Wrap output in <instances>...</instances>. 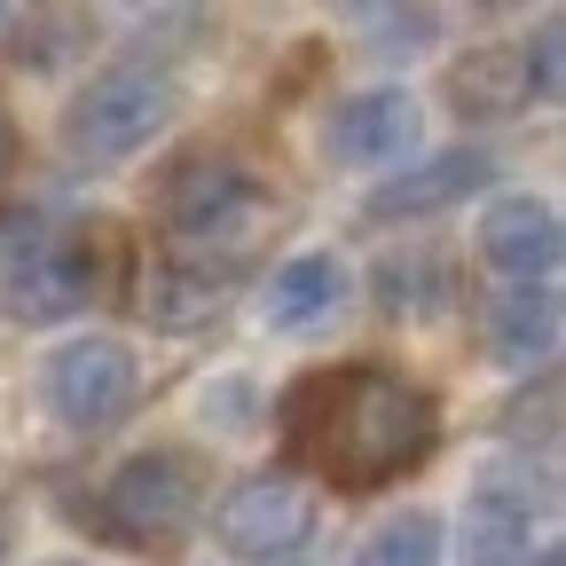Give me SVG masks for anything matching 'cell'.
Here are the masks:
<instances>
[{
	"label": "cell",
	"instance_id": "1",
	"mask_svg": "<svg viewBox=\"0 0 566 566\" xmlns=\"http://www.w3.org/2000/svg\"><path fill=\"white\" fill-rule=\"evenodd\" d=\"M275 433H283V457H292V480L370 495L433 457L441 409L417 378L386 363H331L292 378V394L275 401Z\"/></svg>",
	"mask_w": 566,
	"mask_h": 566
},
{
	"label": "cell",
	"instance_id": "2",
	"mask_svg": "<svg viewBox=\"0 0 566 566\" xmlns=\"http://www.w3.org/2000/svg\"><path fill=\"white\" fill-rule=\"evenodd\" d=\"M158 221L174 237V260H197L212 275H229L275 229V189L237 150H181L158 174Z\"/></svg>",
	"mask_w": 566,
	"mask_h": 566
},
{
	"label": "cell",
	"instance_id": "3",
	"mask_svg": "<svg viewBox=\"0 0 566 566\" xmlns=\"http://www.w3.org/2000/svg\"><path fill=\"white\" fill-rule=\"evenodd\" d=\"M118 551H166L205 520V464L189 449H134L87 504H71Z\"/></svg>",
	"mask_w": 566,
	"mask_h": 566
},
{
	"label": "cell",
	"instance_id": "4",
	"mask_svg": "<svg viewBox=\"0 0 566 566\" xmlns=\"http://www.w3.org/2000/svg\"><path fill=\"white\" fill-rule=\"evenodd\" d=\"M174 111H181V87L166 63H103L63 103V150L80 166H126L174 126Z\"/></svg>",
	"mask_w": 566,
	"mask_h": 566
},
{
	"label": "cell",
	"instance_id": "5",
	"mask_svg": "<svg viewBox=\"0 0 566 566\" xmlns=\"http://www.w3.org/2000/svg\"><path fill=\"white\" fill-rule=\"evenodd\" d=\"M315 520H323L315 488L292 472H244L212 495V543L229 558H252V566H283L292 551H307Z\"/></svg>",
	"mask_w": 566,
	"mask_h": 566
},
{
	"label": "cell",
	"instance_id": "6",
	"mask_svg": "<svg viewBox=\"0 0 566 566\" xmlns=\"http://www.w3.org/2000/svg\"><path fill=\"white\" fill-rule=\"evenodd\" d=\"M40 394H48V417L63 424V433H111V424L134 409L142 394V370H134V354L126 338L111 331H87V338H63L48 354V370H40Z\"/></svg>",
	"mask_w": 566,
	"mask_h": 566
},
{
	"label": "cell",
	"instance_id": "7",
	"mask_svg": "<svg viewBox=\"0 0 566 566\" xmlns=\"http://www.w3.org/2000/svg\"><path fill=\"white\" fill-rule=\"evenodd\" d=\"M95 244L80 229H32L9 268H0V292H9V315L17 323H63L95 300Z\"/></svg>",
	"mask_w": 566,
	"mask_h": 566
},
{
	"label": "cell",
	"instance_id": "8",
	"mask_svg": "<svg viewBox=\"0 0 566 566\" xmlns=\"http://www.w3.org/2000/svg\"><path fill=\"white\" fill-rule=\"evenodd\" d=\"M331 158L354 166V174H401L417 158V142H424V111L409 87H363V95H346L331 111Z\"/></svg>",
	"mask_w": 566,
	"mask_h": 566
},
{
	"label": "cell",
	"instance_id": "9",
	"mask_svg": "<svg viewBox=\"0 0 566 566\" xmlns=\"http://www.w3.org/2000/svg\"><path fill=\"white\" fill-rule=\"evenodd\" d=\"M535 495L512 472H480L464 495V520H457V566H535Z\"/></svg>",
	"mask_w": 566,
	"mask_h": 566
},
{
	"label": "cell",
	"instance_id": "10",
	"mask_svg": "<svg viewBox=\"0 0 566 566\" xmlns=\"http://www.w3.org/2000/svg\"><path fill=\"white\" fill-rule=\"evenodd\" d=\"M488 174H495V158L488 150H441V158H409L401 174H386L370 197H363V212L370 221H401V229H417V221H433V212H457L464 197H480L488 189Z\"/></svg>",
	"mask_w": 566,
	"mask_h": 566
},
{
	"label": "cell",
	"instance_id": "11",
	"mask_svg": "<svg viewBox=\"0 0 566 566\" xmlns=\"http://www.w3.org/2000/svg\"><path fill=\"white\" fill-rule=\"evenodd\" d=\"M558 212L527 189H504V197H488L480 205V260L504 275V283H543L558 268Z\"/></svg>",
	"mask_w": 566,
	"mask_h": 566
},
{
	"label": "cell",
	"instance_id": "12",
	"mask_svg": "<svg viewBox=\"0 0 566 566\" xmlns=\"http://www.w3.org/2000/svg\"><path fill=\"white\" fill-rule=\"evenodd\" d=\"M480 338L504 370H543L558 354V292L551 283H504V292H488Z\"/></svg>",
	"mask_w": 566,
	"mask_h": 566
},
{
	"label": "cell",
	"instance_id": "13",
	"mask_svg": "<svg viewBox=\"0 0 566 566\" xmlns=\"http://www.w3.org/2000/svg\"><path fill=\"white\" fill-rule=\"evenodd\" d=\"M346 283H354V275H346L338 252H300V260H283V268L260 283V323H268V331H315V323L338 315Z\"/></svg>",
	"mask_w": 566,
	"mask_h": 566
},
{
	"label": "cell",
	"instance_id": "14",
	"mask_svg": "<svg viewBox=\"0 0 566 566\" xmlns=\"http://www.w3.org/2000/svg\"><path fill=\"white\" fill-rule=\"evenodd\" d=\"M370 292H378V307L394 315V323H441L449 307H457V268H449V252H424V244H401V252H386L378 268H370Z\"/></svg>",
	"mask_w": 566,
	"mask_h": 566
},
{
	"label": "cell",
	"instance_id": "15",
	"mask_svg": "<svg viewBox=\"0 0 566 566\" xmlns=\"http://www.w3.org/2000/svg\"><path fill=\"white\" fill-rule=\"evenodd\" d=\"M449 103H457L464 118H512V111H527V103H543V95H535V80H527V55H520L512 40H488V48H464V55L449 63Z\"/></svg>",
	"mask_w": 566,
	"mask_h": 566
},
{
	"label": "cell",
	"instance_id": "16",
	"mask_svg": "<svg viewBox=\"0 0 566 566\" xmlns=\"http://www.w3.org/2000/svg\"><path fill=\"white\" fill-rule=\"evenodd\" d=\"M134 315L158 323V331H197L221 315V275L197 268V260H150L134 275Z\"/></svg>",
	"mask_w": 566,
	"mask_h": 566
},
{
	"label": "cell",
	"instance_id": "17",
	"mask_svg": "<svg viewBox=\"0 0 566 566\" xmlns=\"http://www.w3.org/2000/svg\"><path fill=\"white\" fill-rule=\"evenodd\" d=\"M354 566H449V527H441V512L409 504V512L378 520V527L363 535V551H354Z\"/></svg>",
	"mask_w": 566,
	"mask_h": 566
},
{
	"label": "cell",
	"instance_id": "18",
	"mask_svg": "<svg viewBox=\"0 0 566 566\" xmlns=\"http://www.w3.org/2000/svg\"><path fill=\"white\" fill-rule=\"evenodd\" d=\"M354 24L378 32V40H370L378 55H424V48H433V32H441L433 9H354Z\"/></svg>",
	"mask_w": 566,
	"mask_h": 566
},
{
	"label": "cell",
	"instance_id": "19",
	"mask_svg": "<svg viewBox=\"0 0 566 566\" xmlns=\"http://www.w3.org/2000/svg\"><path fill=\"white\" fill-rule=\"evenodd\" d=\"M520 55H527V80H535V95L551 103V95H558V24H543V32H535Z\"/></svg>",
	"mask_w": 566,
	"mask_h": 566
},
{
	"label": "cell",
	"instance_id": "20",
	"mask_svg": "<svg viewBox=\"0 0 566 566\" xmlns=\"http://www.w3.org/2000/svg\"><path fill=\"white\" fill-rule=\"evenodd\" d=\"M212 409H221V433H244V424H252V417H244V409H252V386H221V394L205 386V417H212Z\"/></svg>",
	"mask_w": 566,
	"mask_h": 566
},
{
	"label": "cell",
	"instance_id": "21",
	"mask_svg": "<svg viewBox=\"0 0 566 566\" xmlns=\"http://www.w3.org/2000/svg\"><path fill=\"white\" fill-rule=\"evenodd\" d=\"M17 166V126H9V111H0V174Z\"/></svg>",
	"mask_w": 566,
	"mask_h": 566
},
{
	"label": "cell",
	"instance_id": "22",
	"mask_svg": "<svg viewBox=\"0 0 566 566\" xmlns=\"http://www.w3.org/2000/svg\"><path fill=\"white\" fill-rule=\"evenodd\" d=\"M48 566H87V558H48Z\"/></svg>",
	"mask_w": 566,
	"mask_h": 566
},
{
	"label": "cell",
	"instance_id": "23",
	"mask_svg": "<svg viewBox=\"0 0 566 566\" xmlns=\"http://www.w3.org/2000/svg\"><path fill=\"white\" fill-rule=\"evenodd\" d=\"M0 24H9V17H0Z\"/></svg>",
	"mask_w": 566,
	"mask_h": 566
}]
</instances>
